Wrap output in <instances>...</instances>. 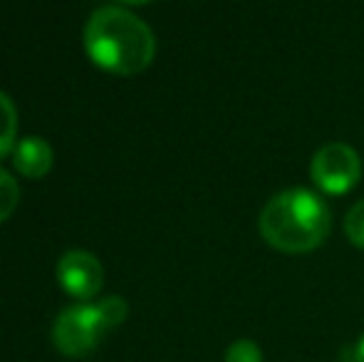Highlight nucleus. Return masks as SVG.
Wrapping results in <instances>:
<instances>
[{
	"instance_id": "nucleus-11",
	"label": "nucleus",
	"mask_w": 364,
	"mask_h": 362,
	"mask_svg": "<svg viewBox=\"0 0 364 362\" xmlns=\"http://www.w3.org/2000/svg\"><path fill=\"white\" fill-rule=\"evenodd\" d=\"M225 362H263V353L253 340H235L225 350Z\"/></svg>"
},
{
	"instance_id": "nucleus-3",
	"label": "nucleus",
	"mask_w": 364,
	"mask_h": 362,
	"mask_svg": "<svg viewBox=\"0 0 364 362\" xmlns=\"http://www.w3.org/2000/svg\"><path fill=\"white\" fill-rule=\"evenodd\" d=\"M109 325L102 315L100 305L77 303L65 308L53 325V343L68 358H85L102 343Z\"/></svg>"
},
{
	"instance_id": "nucleus-4",
	"label": "nucleus",
	"mask_w": 364,
	"mask_h": 362,
	"mask_svg": "<svg viewBox=\"0 0 364 362\" xmlns=\"http://www.w3.org/2000/svg\"><path fill=\"white\" fill-rule=\"evenodd\" d=\"M310 176L322 193L342 196L352 191L362 176V159L345 142H330L312 156Z\"/></svg>"
},
{
	"instance_id": "nucleus-1",
	"label": "nucleus",
	"mask_w": 364,
	"mask_h": 362,
	"mask_svg": "<svg viewBox=\"0 0 364 362\" xmlns=\"http://www.w3.org/2000/svg\"><path fill=\"white\" fill-rule=\"evenodd\" d=\"M90 60L105 73L129 78L151 65L156 40L146 23L122 8H100L85 28Z\"/></svg>"
},
{
	"instance_id": "nucleus-6",
	"label": "nucleus",
	"mask_w": 364,
	"mask_h": 362,
	"mask_svg": "<svg viewBox=\"0 0 364 362\" xmlns=\"http://www.w3.org/2000/svg\"><path fill=\"white\" fill-rule=\"evenodd\" d=\"M15 169L28 179H43L53 169V149L40 137H25L13 149Z\"/></svg>"
},
{
	"instance_id": "nucleus-7",
	"label": "nucleus",
	"mask_w": 364,
	"mask_h": 362,
	"mask_svg": "<svg viewBox=\"0 0 364 362\" xmlns=\"http://www.w3.org/2000/svg\"><path fill=\"white\" fill-rule=\"evenodd\" d=\"M15 134H18V112L10 97L0 92V159L15 149Z\"/></svg>"
},
{
	"instance_id": "nucleus-5",
	"label": "nucleus",
	"mask_w": 364,
	"mask_h": 362,
	"mask_svg": "<svg viewBox=\"0 0 364 362\" xmlns=\"http://www.w3.org/2000/svg\"><path fill=\"white\" fill-rule=\"evenodd\" d=\"M58 280L68 295L77 300H90L100 293L105 283L102 263L87 251H70L58 263Z\"/></svg>"
},
{
	"instance_id": "nucleus-8",
	"label": "nucleus",
	"mask_w": 364,
	"mask_h": 362,
	"mask_svg": "<svg viewBox=\"0 0 364 362\" xmlns=\"http://www.w3.org/2000/svg\"><path fill=\"white\" fill-rule=\"evenodd\" d=\"M18 198H20L18 183H15V179L8 171L0 169V223L10 218V213L18 206Z\"/></svg>"
},
{
	"instance_id": "nucleus-13",
	"label": "nucleus",
	"mask_w": 364,
	"mask_h": 362,
	"mask_svg": "<svg viewBox=\"0 0 364 362\" xmlns=\"http://www.w3.org/2000/svg\"><path fill=\"white\" fill-rule=\"evenodd\" d=\"M122 3H127V5H146V3H151V0H122Z\"/></svg>"
},
{
	"instance_id": "nucleus-2",
	"label": "nucleus",
	"mask_w": 364,
	"mask_h": 362,
	"mask_svg": "<svg viewBox=\"0 0 364 362\" xmlns=\"http://www.w3.org/2000/svg\"><path fill=\"white\" fill-rule=\"evenodd\" d=\"M332 216L327 203L310 188H285L263 206L258 231L275 251L310 253L327 241Z\"/></svg>"
},
{
	"instance_id": "nucleus-10",
	"label": "nucleus",
	"mask_w": 364,
	"mask_h": 362,
	"mask_svg": "<svg viewBox=\"0 0 364 362\" xmlns=\"http://www.w3.org/2000/svg\"><path fill=\"white\" fill-rule=\"evenodd\" d=\"M97 305H100V310H102V315H105L109 330L117 328V325H122L127 320V315H129V305H127V300L119 298V295H109V298L100 300Z\"/></svg>"
},
{
	"instance_id": "nucleus-12",
	"label": "nucleus",
	"mask_w": 364,
	"mask_h": 362,
	"mask_svg": "<svg viewBox=\"0 0 364 362\" xmlns=\"http://www.w3.org/2000/svg\"><path fill=\"white\" fill-rule=\"evenodd\" d=\"M355 353H357V362H364V335L360 338V343H357Z\"/></svg>"
},
{
	"instance_id": "nucleus-9",
	"label": "nucleus",
	"mask_w": 364,
	"mask_h": 362,
	"mask_svg": "<svg viewBox=\"0 0 364 362\" xmlns=\"http://www.w3.org/2000/svg\"><path fill=\"white\" fill-rule=\"evenodd\" d=\"M345 233H347V238H350L352 246H357L364 251V198L362 201H357L355 206L347 211Z\"/></svg>"
}]
</instances>
